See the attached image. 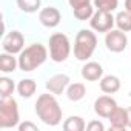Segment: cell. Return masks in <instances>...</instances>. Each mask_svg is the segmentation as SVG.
I'll list each match as a JSON object with an SVG mask.
<instances>
[{
	"label": "cell",
	"mask_w": 131,
	"mask_h": 131,
	"mask_svg": "<svg viewBox=\"0 0 131 131\" xmlns=\"http://www.w3.org/2000/svg\"><path fill=\"white\" fill-rule=\"evenodd\" d=\"M34 111L37 114V117L48 126H57L62 122V116L63 111L56 99V96L52 93H45L40 94L34 103Z\"/></svg>",
	"instance_id": "cell-1"
},
{
	"label": "cell",
	"mask_w": 131,
	"mask_h": 131,
	"mask_svg": "<svg viewBox=\"0 0 131 131\" xmlns=\"http://www.w3.org/2000/svg\"><path fill=\"white\" fill-rule=\"evenodd\" d=\"M48 48L42 43H31L19 54V70L23 73H31L46 62Z\"/></svg>",
	"instance_id": "cell-2"
},
{
	"label": "cell",
	"mask_w": 131,
	"mask_h": 131,
	"mask_svg": "<svg viewBox=\"0 0 131 131\" xmlns=\"http://www.w3.org/2000/svg\"><path fill=\"white\" fill-rule=\"evenodd\" d=\"M97 48V36L93 29H79L74 39V57L79 62H86L93 57Z\"/></svg>",
	"instance_id": "cell-3"
},
{
	"label": "cell",
	"mask_w": 131,
	"mask_h": 131,
	"mask_svg": "<svg viewBox=\"0 0 131 131\" xmlns=\"http://www.w3.org/2000/svg\"><path fill=\"white\" fill-rule=\"evenodd\" d=\"M48 51H49V59L56 63L65 62L70 54H71V42L67 34L63 32H54L51 34L48 40Z\"/></svg>",
	"instance_id": "cell-4"
},
{
	"label": "cell",
	"mask_w": 131,
	"mask_h": 131,
	"mask_svg": "<svg viewBox=\"0 0 131 131\" xmlns=\"http://www.w3.org/2000/svg\"><path fill=\"white\" fill-rule=\"evenodd\" d=\"M20 123V113L17 100L11 97H3L0 100V128H14Z\"/></svg>",
	"instance_id": "cell-5"
},
{
	"label": "cell",
	"mask_w": 131,
	"mask_h": 131,
	"mask_svg": "<svg viewBox=\"0 0 131 131\" xmlns=\"http://www.w3.org/2000/svg\"><path fill=\"white\" fill-rule=\"evenodd\" d=\"M114 25H116V17L110 11L96 9L94 14H93V17L90 19V26L96 32H105L106 34L108 31L113 29Z\"/></svg>",
	"instance_id": "cell-6"
},
{
	"label": "cell",
	"mask_w": 131,
	"mask_h": 131,
	"mask_svg": "<svg viewBox=\"0 0 131 131\" xmlns=\"http://www.w3.org/2000/svg\"><path fill=\"white\" fill-rule=\"evenodd\" d=\"M105 46L110 52H123L128 46V37L126 32L120 29H111L105 34Z\"/></svg>",
	"instance_id": "cell-7"
},
{
	"label": "cell",
	"mask_w": 131,
	"mask_h": 131,
	"mask_svg": "<svg viewBox=\"0 0 131 131\" xmlns=\"http://www.w3.org/2000/svg\"><path fill=\"white\" fill-rule=\"evenodd\" d=\"M25 48V37L20 31L13 29L2 39V49L9 54H20Z\"/></svg>",
	"instance_id": "cell-8"
},
{
	"label": "cell",
	"mask_w": 131,
	"mask_h": 131,
	"mask_svg": "<svg viewBox=\"0 0 131 131\" xmlns=\"http://www.w3.org/2000/svg\"><path fill=\"white\" fill-rule=\"evenodd\" d=\"M70 82H71V79H70L68 74H54V76H51L46 80L45 86L54 96H60V94H63L65 91H67Z\"/></svg>",
	"instance_id": "cell-9"
},
{
	"label": "cell",
	"mask_w": 131,
	"mask_h": 131,
	"mask_svg": "<svg viewBox=\"0 0 131 131\" xmlns=\"http://www.w3.org/2000/svg\"><path fill=\"white\" fill-rule=\"evenodd\" d=\"M39 22L45 28H56L62 22V14L56 6H46L39 11Z\"/></svg>",
	"instance_id": "cell-10"
},
{
	"label": "cell",
	"mask_w": 131,
	"mask_h": 131,
	"mask_svg": "<svg viewBox=\"0 0 131 131\" xmlns=\"http://www.w3.org/2000/svg\"><path fill=\"white\" fill-rule=\"evenodd\" d=\"M116 106H117V102L108 94L100 96V97H97L94 100V113L102 119H108V116L111 114V111Z\"/></svg>",
	"instance_id": "cell-11"
},
{
	"label": "cell",
	"mask_w": 131,
	"mask_h": 131,
	"mask_svg": "<svg viewBox=\"0 0 131 131\" xmlns=\"http://www.w3.org/2000/svg\"><path fill=\"white\" fill-rule=\"evenodd\" d=\"M108 122H110L111 129H116V131L126 129L128 128V113H126V108L116 106L111 111V114L108 116Z\"/></svg>",
	"instance_id": "cell-12"
},
{
	"label": "cell",
	"mask_w": 131,
	"mask_h": 131,
	"mask_svg": "<svg viewBox=\"0 0 131 131\" xmlns=\"http://www.w3.org/2000/svg\"><path fill=\"white\" fill-rule=\"evenodd\" d=\"M80 74L86 82H97L103 77V67L99 62H85Z\"/></svg>",
	"instance_id": "cell-13"
},
{
	"label": "cell",
	"mask_w": 131,
	"mask_h": 131,
	"mask_svg": "<svg viewBox=\"0 0 131 131\" xmlns=\"http://www.w3.org/2000/svg\"><path fill=\"white\" fill-rule=\"evenodd\" d=\"M120 79L114 74H106L103 76L100 80H99V86H100V91L105 93V94H114L120 90Z\"/></svg>",
	"instance_id": "cell-14"
},
{
	"label": "cell",
	"mask_w": 131,
	"mask_h": 131,
	"mask_svg": "<svg viewBox=\"0 0 131 131\" xmlns=\"http://www.w3.org/2000/svg\"><path fill=\"white\" fill-rule=\"evenodd\" d=\"M19 68V57H16V54H9V52H2L0 54V71L3 74H11Z\"/></svg>",
	"instance_id": "cell-15"
},
{
	"label": "cell",
	"mask_w": 131,
	"mask_h": 131,
	"mask_svg": "<svg viewBox=\"0 0 131 131\" xmlns=\"http://www.w3.org/2000/svg\"><path fill=\"white\" fill-rule=\"evenodd\" d=\"M65 94H67L68 100H71V102H80L86 96V86L82 82L70 83L68 88H67V91H65Z\"/></svg>",
	"instance_id": "cell-16"
},
{
	"label": "cell",
	"mask_w": 131,
	"mask_h": 131,
	"mask_svg": "<svg viewBox=\"0 0 131 131\" xmlns=\"http://www.w3.org/2000/svg\"><path fill=\"white\" fill-rule=\"evenodd\" d=\"M37 91V83L34 79H22L17 83V93L23 99H29L36 94Z\"/></svg>",
	"instance_id": "cell-17"
},
{
	"label": "cell",
	"mask_w": 131,
	"mask_h": 131,
	"mask_svg": "<svg viewBox=\"0 0 131 131\" xmlns=\"http://www.w3.org/2000/svg\"><path fill=\"white\" fill-rule=\"evenodd\" d=\"M62 126L65 131H83V129H86V123H85L83 117H80V116H70L68 119H65Z\"/></svg>",
	"instance_id": "cell-18"
},
{
	"label": "cell",
	"mask_w": 131,
	"mask_h": 131,
	"mask_svg": "<svg viewBox=\"0 0 131 131\" xmlns=\"http://www.w3.org/2000/svg\"><path fill=\"white\" fill-rule=\"evenodd\" d=\"M17 3V8L25 13V14H32V13H37L40 11V6H42V0H16Z\"/></svg>",
	"instance_id": "cell-19"
},
{
	"label": "cell",
	"mask_w": 131,
	"mask_h": 131,
	"mask_svg": "<svg viewBox=\"0 0 131 131\" xmlns=\"http://www.w3.org/2000/svg\"><path fill=\"white\" fill-rule=\"evenodd\" d=\"M116 26L117 29L123 31V32H129L131 31V13L129 11H120L116 16Z\"/></svg>",
	"instance_id": "cell-20"
},
{
	"label": "cell",
	"mask_w": 131,
	"mask_h": 131,
	"mask_svg": "<svg viewBox=\"0 0 131 131\" xmlns=\"http://www.w3.org/2000/svg\"><path fill=\"white\" fill-rule=\"evenodd\" d=\"M14 90H17V86H16L13 79H9L6 76L0 77V96H2V99L3 97H11Z\"/></svg>",
	"instance_id": "cell-21"
},
{
	"label": "cell",
	"mask_w": 131,
	"mask_h": 131,
	"mask_svg": "<svg viewBox=\"0 0 131 131\" xmlns=\"http://www.w3.org/2000/svg\"><path fill=\"white\" fill-rule=\"evenodd\" d=\"M94 11H96L94 6L90 3V5H85V6H82V8L74 9L73 14H74V17H76L77 20H80V22H86V20H90V19L93 17Z\"/></svg>",
	"instance_id": "cell-22"
},
{
	"label": "cell",
	"mask_w": 131,
	"mask_h": 131,
	"mask_svg": "<svg viewBox=\"0 0 131 131\" xmlns=\"http://www.w3.org/2000/svg\"><path fill=\"white\" fill-rule=\"evenodd\" d=\"M96 9H103V11H116L119 6V0H94L93 2Z\"/></svg>",
	"instance_id": "cell-23"
},
{
	"label": "cell",
	"mask_w": 131,
	"mask_h": 131,
	"mask_svg": "<svg viewBox=\"0 0 131 131\" xmlns=\"http://www.w3.org/2000/svg\"><path fill=\"white\" fill-rule=\"evenodd\" d=\"M19 131H39V126L36 123H32L31 120H25L22 123H19Z\"/></svg>",
	"instance_id": "cell-24"
},
{
	"label": "cell",
	"mask_w": 131,
	"mask_h": 131,
	"mask_svg": "<svg viewBox=\"0 0 131 131\" xmlns=\"http://www.w3.org/2000/svg\"><path fill=\"white\" fill-rule=\"evenodd\" d=\"M86 129L88 131H103L105 129V125L100 120H91V122L86 123Z\"/></svg>",
	"instance_id": "cell-25"
},
{
	"label": "cell",
	"mask_w": 131,
	"mask_h": 131,
	"mask_svg": "<svg viewBox=\"0 0 131 131\" xmlns=\"http://www.w3.org/2000/svg\"><path fill=\"white\" fill-rule=\"evenodd\" d=\"M68 3H70V6H71L73 11H74V9H77V8H82V6H85V5H90L91 0H68Z\"/></svg>",
	"instance_id": "cell-26"
},
{
	"label": "cell",
	"mask_w": 131,
	"mask_h": 131,
	"mask_svg": "<svg viewBox=\"0 0 131 131\" xmlns=\"http://www.w3.org/2000/svg\"><path fill=\"white\" fill-rule=\"evenodd\" d=\"M126 113H128V128H131V106L126 108Z\"/></svg>",
	"instance_id": "cell-27"
},
{
	"label": "cell",
	"mask_w": 131,
	"mask_h": 131,
	"mask_svg": "<svg viewBox=\"0 0 131 131\" xmlns=\"http://www.w3.org/2000/svg\"><path fill=\"white\" fill-rule=\"evenodd\" d=\"M125 9L131 13V0H125Z\"/></svg>",
	"instance_id": "cell-28"
}]
</instances>
